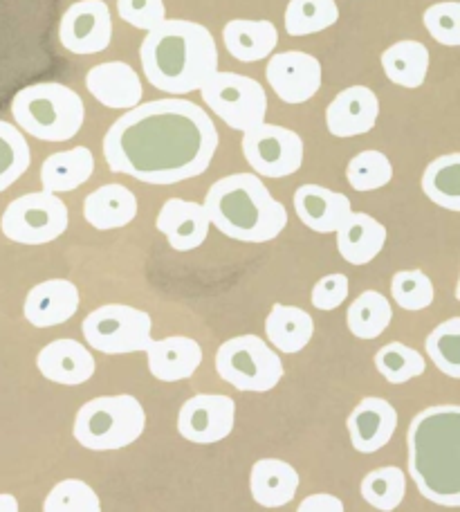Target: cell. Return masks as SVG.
Segmentation results:
<instances>
[{
    "mask_svg": "<svg viewBox=\"0 0 460 512\" xmlns=\"http://www.w3.org/2000/svg\"><path fill=\"white\" fill-rule=\"evenodd\" d=\"M265 335L281 353H299L315 335V322L303 308L274 304L265 319Z\"/></svg>",
    "mask_w": 460,
    "mask_h": 512,
    "instance_id": "obj_28",
    "label": "cell"
},
{
    "mask_svg": "<svg viewBox=\"0 0 460 512\" xmlns=\"http://www.w3.org/2000/svg\"><path fill=\"white\" fill-rule=\"evenodd\" d=\"M144 351L151 376L160 382L187 380L198 371L202 362L200 344L184 335L151 340Z\"/></svg>",
    "mask_w": 460,
    "mask_h": 512,
    "instance_id": "obj_22",
    "label": "cell"
},
{
    "mask_svg": "<svg viewBox=\"0 0 460 512\" xmlns=\"http://www.w3.org/2000/svg\"><path fill=\"white\" fill-rule=\"evenodd\" d=\"M384 75L402 88H420L429 72V50L420 41H398L382 52Z\"/></svg>",
    "mask_w": 460,
    "mask_h": 512,
    "instance_id": "obj_29",
    "label": "cell"
},
{
    "mask_svg": "<svg viewBox=\"0 0 460 512\" xmlns=\"http://www.w3.org/2000/svg\"><path fill=\"white\" fill-rule=\"evenodd\" d=\"M380 102L371 88H344L326 108V126L335 137H355L373 131Z\"/></svg>",
    "mask_w": 460,
    "mask_h": 512,
    "instance_id": "obj_17",
    "label": "cell"
},
{
    "mask_svg": "<svg viewBox=\"0 0 460 512\" xmlns=\"http://www.w3.org/2000/svg\"><path fill=\"white\" fill-rule=\"evenodd\" d=\"M61 45L72 54L104 52L113 39V18L104 0H79L70 5L59 25Z\"/></svg>",
    "mask_w": 460,
    "mask_h": 512,
    "instance_id": "obj_13",
    "label": "cell"
},
{
    "mask_svg": "<svg viewBox=\"0 0 460 512\" xmlns=\"http://www.w3.org/2000/svg\"><path fill=\"white\" fill-rule=\"evenodd\" d=\"M241 149L250 167L263 178H288L303 164V140L285 126L261 122L247 128Z\"/></svg>",
    "mask_w": 460,
    "mask_h": 512,
    "instance_id": "obj_11",
    "label": "cell"
},
{
    "mask_svg": "<svg viewBox=\"0 0 460 512\" xmlns=\"http://www.w3.org/2000/svg\"><path fill=\"white\" fill-rule=\"evenodd\" d=\"M427 355L445 376L460 378V319L452 317L427 337Z\"/></svg>",
    "mask_w": 460,
    "mask_h": 512,
    "instance_id": "obj_36",
    "label": "cell"
},
{
    "mask_svg": "<svg viewBox=\"0 0 460 512\" xmlns=\"http://www.w3.org/2000/svg\"><path fill=\"white\" fill-rule=\"evenodd\" d=\"M216 149L218 131L209 113L176 97L128 108L104 137L110 171L146 185H178L202 176Z\"/></svg>",
    "mask_w": 460,
    "mask_h": 512,
    "instance_id": "obj_1",
    "label": "cell"
},
{
    "mask_svg": "<svg viewBox=\"0 0 460 512\" xmlns=\"http://www.w3.org/2000/svg\"><path fill=\"white\" fill-rule=\"evenodd\" d=\"M158 232L167 236L173 250L191 252L207 241L209 216L200 203H189L182 198H171L158 214Z\"/></svg>",
    "mask_w": 460,
    "mask_h": 512,
    "instance_id": "obj_20",
    "label": "cell"
},
{
    "mask_svg": "<svg viewBox=\"0 0 460 512\" xmlns=\"http://www.w3.org/2000/svg\"><path fill=\"white\" fill-rule=\"evenodd\" d=\"M68 223L66 203L43 189L14 198L0 218V230L14 243L45 245L57 241L68 230Z\"/></svg>",
    "mask_w": 460,
    "mask_h": 512,
    "instance_id": "obj_8",
    "label": "cell"
},
{
    "mask_svg": "<svg viewBox=\"0 0 460 512\" xmlns=\"http://www.w3.org/2000/svg\"><path fill=\"white\" fill-rule=\"evenodd\" d=\"M32 151L16 126L0 120V194L30 169Z\"/></svg>",
    "mask_w": 460,
    "mask_h": 512,
    "instance_id": "obj_35",
    "label": "cell"
},
{
    "mask_svg": "<svg viewBox=\"0 0 460 512\" xmlns=\"http://www.w3.org/2000/svg\"><path fill=\"white\" fill-rule=\"evenodd\" d=\"M234 420V398L223 396V393H198L182 405L178 432L196 445H211L232 434Z\"/></svg>",
    "mask_w": 460,
    "mask_h": 512,
    "instance_id": "obj_12",
    "label": "cell"
},
{
    "mask_svg": "<svg viewBox=\"0 0 460 512\" xmlns=\"http://www.w3.org/2000/svg\"><path fill=\"white\" fill-rule=\"evenodd\" d=\"M151 315L124 304L101 306L84 319L81 333L92 349L106 355H126L144 351L151 337Z\"/></svg>",
    "mask_w": 460,
    "mask_h": 512,
    "instance_id": "obj_10",
    "label": "cell"
},
{
    "mask_svg": "<svg viewBox=\"0 0 460 512\" xmlns=\"http://www.w3.org/2000/svg\"><path fill=\"white\" fill-rule=\"evenodd\" d=\"M299 512H344V501L335 495H310L299 504Z\"/></svg>",
    "mask_w": 460,
    "mask_h": 512,
    "instance_id": "obj_43",
    "label": "cell"
},
{
    "mask_svg": "<svg viewBox=\"0 0 460 512\" xmlns=\"http://www.w3.org/2000/svg\"><path fill=\"white\" fill-rule=\"evenodd\" d=\"M393 319V308L382 292L366 290L357 297L346 313V324L357 340H375Z\"/></svg>",
    "mask_w": 460,
    "mask_h": 512,
    "instance_id": "obj_31",
    "label": "cell"
},
{
    "mask_svg": "<svg viewBox=\"0 0 460 512\" xmlns=\"http://www.w3.org/2000/svg\"><path fill=\"white\" fill-rule=\"evenodd\" d=\"M299 472L281 459H261L250 474L252 497L263 508H281L294 501L299 490Z\"/></svg>",
    "mask_w": 460,
    "mask_h": 512,
    "instance_id": "obj_25",
    "label": "cell"
},
{
    "mask_svg": "<svg viewBox=\"0 0 460 512\" xmlns=\"http://www.w3.org/2000/svg\"><path fill=\"white\" fill-rule=\"evenodd\" d=\"M460 3L447 0V3H436L425 9L422 14V25L427 27L431 39L456 48L460 45Z\"/></svg>",
    "mask_w": 460,
    "mask_h": 512,
    "instance_id": "obj_40",
    "label": "cell"
},
{
    "mask_svg": "<svg viewBox=\"0 0 460 512\" xmlns=\"http://www.w3.org/2000/svg\"><path fill=\"white\" fill-rule=\"evenodd\" d=\"M409 477L436 506H460V407L438 405L413 416L409 432Z\"/></svg>",
    "mask_w": 460,
    "mask_h": 512,
    "instance_id": "obj_3",
    "label": "cell"
},
{
    "mask_svg": "<svg viewBox=\"0 0 460 512\" xmlns=\"http://www.w3.org/2000/svg\"><path fill=\"white\" fill-rule=\"evenodd\" d=\"M348 297V277L346 274H328L319 279L312 288V306L319 310H335Z\"/></svg>",
    "mask_w": 460,
    "mask_h": 512,
    "instance_id": "obj_42",
    "label": "cell"
},
{
    "mask_svg": "<svg viewBox=\"0 0 460 512\" xmlns=\"http://www.w3.org/2000/svg\"><path fill=\"white\" fill-rule=\"evenodd\" d=\"M45 512H99L101 501L86 481L66 479L54 486L43 501Z\"/></svg>",
    "mask_w": 460,
    "mask_h": 512,
    "instance_id": "obj_38",
    "label": "cell"
},
{
    "mask_svg": "<svg viewBox=\"0 0 460 512\" xmlns=\"http://www.w3.org/2000/svg\"><path fill=\"white\" fill-rule=\"evenodd\" d=\"M95 171V155L88 146L52 153L41 167V185L52 194H66L86 185Z\"/></svg>",
    "mask_w": 460,
    "mask_h": 512,
    "instance_id": "obj_27",
    "label": "cell"
},
{
    "mask_svg": "<svg viewBox=\"0 0 460 512\" xmlns=\"http://www.w3.org/2000/svg\"><path fill=\"white\" fill-rule=\"evenodd\" d=\"M79 290L68 279H48L27 292L23 315L36 328L66 324L79 310Z\"/></svg>",
    "mask_w": 460,
    "mask_h": 512,
    "instance_id": "obj_16",
    "label": "cell"
},
{
    "mask_svg": "<svg viewBox=\"0 0 460 512\" xmlns=\"http://www.w3.org/2000/svg\"><path fill=\"white\" fill-rule=\"evenodd\" d=\"M86 88L101 106L113 108V111H128L144 97L140 77L124 61H106L90 68Z\"/></svg>",
    "mask_w": 460,
    "mask_h": 512,
    "instance_id": "obj_15",
    "label": "cell"
},
{
    "mask_svg": "<svg viewBox=\"0 0 460 512\" xmlns=\"http://www.w3.org/2000/svg\"><path fill=\"white\" fill-rule=\"evenodd\" d=\"M422 191L436 205L460 212V155L449 153L431 160L422 173Z\"/></svg>",
    "mask_w": 460,
    "mask_h": 512,
    "instance_id": "obj_30",
    "label": "cell"
},
{
    "mask_svg": "<svg viewBox=\"0 0 460 512\" xmlns=\"http://www.w3.org/2000/svg\"><path fill=\"white\" fill-rule=\"evenodd\" d=\"M0 512H18V501L12 495H0Z\"/></svg>",
    "mask_w": 460,
    "mask_h": 512,
    "instance_id": "obj_44",
    "label": "cell"
},
{
    "mask_svg": "<svg viewBox=\"0 0 460 512\" xmlns=\"http://www.w3.org/2000/svg\"><path fill=\"white\" fill-rule=\"evenodd\" d=\"M360 490L368 506L382 512H391L402 504L404 495H407V474L395 468V465L377 468L362 479Z\"/></svg>",
    "mask_w": 460,
    "mask_h": 512,
    "instance_id": "obj_33",
    "label": "cell"
},
{
    "mask_svg": "<svg viewBox=\"0 0 460 512\" xmlns=\"http://www.w3.org/2000/svg\"><path fill=\"white\" fill-rule=\"evenodd\" d=\"M18 128L41 142H68L86 120V108L75 90L45 81L18 90L12 102Z\"/></svg>",
    "mask_w": 460,
    "mask_h": 512,
    "instance_id": "obj_5",
    "label": "cell"
},
{
    "mask_svg": "<svg viewBox=\"0 0 460 512\" xmlns=\"http://www.w3.org/2000/svg\"><path fill=\"white\" fill-rule=\"evenodd\" d=\"M265 77L281 102L306 104L321 88V63L308 52H279L270 59Z\"/></svg>",
    "mask_w": 460,
    "mask_h": 512,
    "instance_id": "obj_14",
    "label": "cell"
},
{
    "mask_svg": "<svg viewBox=\"0 0 460 512\" xmlns=\"http://www.w3.org/2000/svg\"><path fill=\"white\" fill-rule=\"evenodd\" d=\"M146 414L135 396H101L77 411L75 438L92 452H113L133 445L144 434Z\"/></svg>",
    "mask_w": 460,
    "mask_h": 512,
    "instance_id": "obj_6",
    "label": "cell"
},
{
    "mask_svg": "<svg viewBox=\"0 0 460 512\" xmlns=\"http://www.w3.org/2000/svg\"><path fill=\"white\" fill-rule=\"evenodd\" d=\"M137 216V198L124 185H104L92 191L84 200V218L95 230H119L133 223Z\"/></svg>",
    "mask_w": 460,
    "mask_h": 512,
    "instance_id": "obj_24",
    "label": "cell"
},
{
    "mask_svg": "<svg viewBox=\"0 0 460 512\" xmlns=\"http://www.w3.org/2000/svg\"><path fill=\"white\" fill-rule=\"evenodd\" d=\"M348 185L355 191H375L393 180V164L382 151H362L348 162Z\"/></svg>",
    "mask_w": 460,
    "mask_h": 512,
    "instance_id": "obj_37",
    "label": "cell"
},
{
    "mask_svg": "<svg viewBox=\"0 0 460 512\" xmlns=\"http://www.w3.org/2000/svg\"><path fill=\"white\" fill-rule=\"evenodd\" d=\"M393 301L404 310H425L434 304V283L422 270H402L393 274Z\"/></svg>",
    "mask_w": 460,
    "mask_h": 512,
    "instance_id": "obj_39",
    "label": "cell"
},
{
    "mask_svg": "<svg viewBox=\"0 0 460 512\" xmlns=\"http://www.w3.org/2000/svg\"><path fill=\"white\" fill-rule=\"evenodd\" d=\"M202 102L209 106L229 128L247 131L265 122L268 115V95L259 81L236 72L216 70L200 88Z\"/></svg>",
    "mask_w": 460,
    "mask_h": 512,
    "instance_id": "obj_9",
    "label": "cell"
},
{
    "mask_svg": "<svg viewBox=\"0 0 460 512\" xmlns=\"http://www.w3.org/2000/svg\"><path fill=\"white\" fill-rule=\"evenodd\" d=\"M292 200L301 223L317 234H335L353 212L348 196L319 185H301Z\"/></svg>",
    "mask_w": 460,
    "mask_h": 512,
    "instance_id": "obj_21",
    "label": "cell"
},
{
    "mask_svg": "<svg viewBox=\"0 0 460 512\" xmlns=\"http://www.w3.org/2000/svg\"><path fill=\"white\" fill-rule=\"evenodd\" d=\"M386 227L373 216L351 212L337 230V250L351 265L371 263L384 250Z\"/></svg>",
    "mask_w": 460,
    "mask_h": 512,
    "instance_id": "obj_23",
    "label": "cell"
},
{
    "mask_svg": "<svg viewBox=\"0 0 460 512\" xmlns=\"http://www.w3.org/2000/svg\"><path fill=\"white\" fill-rule=\"evenodd\" d=\"M209 223L220 234L243 243H268L288 225V212L254 173L220 178L205 196Z\"/></svg>",
    "mask_w": 460,
    "mask_h": 512,
    "instance_id": "obj_4",
    "label": "cell"
},
{
    "mask_svg": "<svg viewBox=\"0 0 460 512\" xmlns=\"http://www.w3.org/2000/svg\"><path fill=\"white\" fill-rule=\"evenodd\" d=\"M339 21L335 0H290L285 9V32L290 36H310L324 32Z\"/></svg>",
    "mask_w": 460,
    "mask_h": 512,
    "instance_id": "obj_32",
    "label": "cell"
},
{
    "mask_svg": "<svg viewBox=\"0 0 460 512\" xmlns=\"http://www.w3.org/2000/svg\"><path fill=\"white\" fill-rule=\"evenodd\" d=\"M348 436L357 452L373 454L391 441L398 427V411L382 398H364L346 420Z\"/></svg>",
    "mask_w": 460,
    "mask_h": 512,
    "instance_id": "obj_18",
    "label": "cell"
},
{
    "mask_svg": "<svg viewBox=\"0 0 460 512\" xmlns=\"http://www.w3.org/2000/svg\"><path fill=\"white\" fill-rule=\"evenodd\" d=\"M216 371L238 391H272L283 378V362L261 337L238 335L220 344L216 353Z\"/></svg>",
    "mask_w": 460,
    "mask_h": 512,
    "instance_id": "obj_7",
    "label": "cell"
},
{
    "mask_svg": "<svg viewBox=\"0 0 460 512\" xmlns=\"http://www.w3.org/2000/svg\"><path fill=\"white\" fill-rule=\"evenodd\" d=\"M117 12L122 21L149 32L167 18L164 0H117Z\"/></svg>",
    "mask_w": 460,
    "mask_h": 512,
    "instance_id": "obj_41",
    "label": "cell"
},
{
    "mask_svg": "<svg viewBox=\"0 0 460 512\" xmlns=\"http://www.w3.org/2000/svg\"><path fill=\"white\" fill-rule=\"evenodd\" d=\"M223 41L227 52L236 61L254 63L263 61L274 52L279 43V32L270 21H245V18H234L223 27Z\"/></svg>",
    "mask_w": 460,
    "mask_h": 512,
    "instance_id": "obj_26",
    "label": "cell"
},
{
    "mask_svg": "<svg viewBox=\"0 0 460 512\" xmlns=\"http://www.w3.org/2000/svg\"><path fill=\"white\" fill-rule=\"evenodd\" d=\"M36 367L45 380L75 387V384H84L95 376L97 364L84 344L61 337V340L43 346L36 358Z\"/></svg>",
    "mask_w": 460,
    "mask_h": 512,
    "instance_id": "obj_19",
    "label": "cell"
},
{
    "mask_svg": "<svg viewBox=\"0 0 460 512\" xmlns=\"http://www.w3.org/2000/svg\"><path fill=\"white\" fill-rule=\"evenodd\" d=\"M375 367L389 384H404L420 378L427 369L422 355L402 342H391L375 353Z\"/></svg>",
    "mask_w": 460,
    "mask_h": 512,
    "instance_id": "obj_34",
    "label": "cell"
},
{
    "mask_svg": "<svg viewBox=\"0 0 460 512\" xmlns=\"http://www.w3.org/2000/svg\"><path fill=\"white\" fill-rule=\"evenodd\" d=\"M140 59L149 84L171 95L196 93L218 70L214 36L205 25L182 18H164L149 30Z\"/></svg>",
    "mask_w": 460,
    "mask_h": 512,
    "instance_id": "obj_2",
    "label": "cell"
}]
</instances>
